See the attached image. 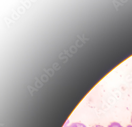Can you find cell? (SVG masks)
<instances>
[{
	"label": "cell",
	"mask_w": 132,
	"mask_h": 127,
	"mask_svg": "<svg viewBox=\"0 0 132 127\" xmlns=\"http://www.w3.org/2000/svg\"><path fill=\"white\" fill-rule=\"evenodd\" d=\"M107 127H123V126L122 125H120V124L118 122H114L111 123L109 125H108Z\"/></svg>",
	"instance_id": "2"
},
{
	"label": "cell",
	"mask_w": 132,
	"mask_h": 127,
	"mask_svg": "<svg viewBox=\"0 0 132 127\" xmlns=\"http://www.w3.org/2000/svg\"><path fill=\"white\" fill-rule=\"evenodd\" d=\"M131 122L132 123V114H131Z\"/></svg>",
	"instance_id": "5"
},
{
	"label": "cell",
	"mask_w": 132,
	"mask_h": 127,
	"mask_svg": "<svg viewBox=\"0 0 132 127\" xmlns=\"http://www.w3.org/2000/svg\"><path fill=\"white\" fill-rule=\"evenodd\" d=\"M68 127H87L85 124L81 123H73Z\"/></svg>",
	"instance_id": "1"
},
{
	"label": "cell",
	"mask_w": 132,
	"mask_h": 127,
	"mask_svg": "<svg viewBox=\"0 0 132 127\" xmlns=\"http://www.w3.org/2000/svg\"><path fill=\"white\" fill-rule=\"evenodd\" d=\"M92 127H104L103 126H102V125H95V126H93Z\"/></svg>",
	"instance_id": "3"
},
{
	"label": "cell",
	"mask_w": 132,
	"mask_h": 127,
	"mask_svg": "<svg viewBox=\"0 0 132 127\" xmlns=\"http://www.w3.org/2000/svg\"><path fill=\"white\" fill-rule=\"evenodd\" d=\"M126 127H132V125H130V124H129V125H127V126Z\"/></svg>",
	"instance_id": "4"
}]
</instances>
